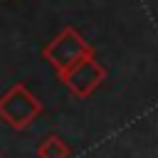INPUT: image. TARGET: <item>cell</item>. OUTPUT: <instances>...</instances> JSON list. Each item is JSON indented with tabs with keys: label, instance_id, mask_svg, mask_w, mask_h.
<instances>
[{
	"label": "cell",
	"instance_id": "7a4b0ae2",
	"mask_svg": "<svg viewBox=\"0 0 158 158\" xmlns=\"http://www.w3.org/2000/svg\"><path fill=\"white\" fill-rule=\"evenodd\" d=\"M94 54V47L74 30V27H64L44 49H42V57L52 64V69L57 72V77L62 72H67L74 62L84 59V57H91Z\"/></svg>",
	"mask_w": 158,
	"mask_h": 158
},
{
	"label": "cell",
	"instance_id": "5b68a950",
	"mask_svg": "<svg viewBox=\"0 0 158 158\" xmlns=\"http://www.w3.org/2000/svg\"><path fill=\"white\" fill-rule=\"evenodd\" d=\"M0 158H5V156H2V153H0Z\"/></svg>",
	"mask_w": 158,
	"mask_h": 158
},
{
	"label": "cell",
	"instance_id": "6da1fadb",
	"mask_svg": "<svg viewBox=\"0 0 158 158\" xmlns=\"http://www.w3.org/2000/svg\"><path fill=\"white\" fill-rule=\"evenodd\" d=\"M42 114V104L40 99L22 84H12L2 96H0V118L15 128V131H25L32 126V121Z\"/></svg>",
	"mask_w": 158,
	"mask_h": 158
},
{
	"label": "cell",
	"instance_id": "3957f363",
	"mask_svg": "<svg viewBox=\"0 0 158 158\" xmlns=\"http://www.w3.org/2000/svg\"><path fill=\"white\" fill-rule=\"evenodd\" d=\"M104 79H106V69H104V64L96 62L94 54L74 62L67 72L59 74V81H64V86H67L74 96H79V99L91 96L94 89H96Z\"/></svg>",
	"mask_w": 158,
	"mask_h": 158
},
{
	"label": "cell",
	"instance_id": "277c9868",
	"mask_svg": "<svg viewBox=\"0 0 158 158\" xmlns=\"http://www.w3.org/2000/svg\"><path fill=\"white\" fill-rule=\"evenodd\" d=\"M37 158H72V148L67 146V141H62L59 136L49 133V136H44L40 141Z\"/></svg>",
	"mask_w": 158,
	"mask_h": 158
}]
</instances>
